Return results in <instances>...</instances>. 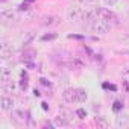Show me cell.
I'll use <instances>...</instances> for the list:
<instances>
[{"label": "cell", "instance_id": "1", "mask_svg": "<svg viewBox=\"0 0 129 129\" xmlns=\"http://www.w3.org/2000/svg\"><path fill=\"white\" fill-rule=\"evenodd\" d=\"M90 29L93 32H96V34H108L109 29H111V24L106 23L105 20H102L100 17H97L90 23Z\"/></svg>", "mask_w": 129, "mask_h": 129}, {"label": "cell", "instance_id": "2", "mask_svg": "<svg viewBox=\"0 0 129 129\" xmlns=\"http://www.w3.org/2000/svg\"><path fill=\"white\" fill-rule=\"evenodd\" d=\"M67 17L70 21H79L84 18V6H79V5H75V6H70L69 11H67Z\"/></svg>", "mask_w": 129, "mask_h": 129}, {"label": "cell", "instance_id": "3", "mask_svg": "<svg viewBox=\"0 0 129 129\" xmlns=\"http://www.w3.org/2000/svg\"><path fill=\"white\" fill-rule=\"evenodd\" d=\"M99 11L100 8L99 6H93V5H88V6H84V21L85 23H91L94 18L99 17Z\"/></svg>", "mask_w": 129, "mask_h": 129}, {"label": "cell", "instance_id": "4", "mask_svg": "<svg viewBox=\"0 0 129 129\" xmlns=\"http://www.w3.org/2000/svg\"><path fill=\"white\" fill-rule=\"evenodd\" d=\"M99 17L102 18V20H105L106 23H109L111 26H115V24H118V17L112 12V11H109V9H105V8H100V11H99Z\"/></svg>", "mask_w": 129, "mask_h": 129}, {"label": "cell", "instance_id": "5", "mask_svg": "<svg viewBox=\"0 0 129 129\" xmlns=\"http://www.w3.org/2000/svg\"><path fill=\"white\" fill-rule=\"evenodd\" d=\"M12 52H14L12 46L8 44L6 41H2V44H0V58L2 59H9L12 56Z\"/></svg>", "mask_w": 129, "mask_h": 129}, {"label": "cell", "instance_id": "6", "mask_svg": "<svg viewBox=\"0 0 129 129\" xmlns=\"http://www.w3.org/2000/svg\"><path fill=\"white\" fill-rule=\"evenodd\" d=\"M62 99H64V102H67V103H78V99H76V90H73V88H67L66 91L62 93Z\"/></svg>", "mask_w": 129, "mask_h": 129}, {"label": "cell", "instance_id": "7", "mask_svg": "<svg viewBox=\"0 0 129 129\" xmlns=\"http://www.w3.org/2000/svg\"><path fill=\"white\" fill-rule=\"evenodd\" d=\"M0 106H2L3 111H11V109L14 108V99L9 97V96H5V94H3L2 100H0Z\"/></svg>", "mask_w": 129, "mask_h": 129}, {"label": "cell", "instance_id": "8", "mask_svg": "<svg viewBox=\"0 0 129 129\" xmlns=\"http://www.w3.org/2000/svg\"><path fill=\"white\" fill-rule=\"evenodd\" d=\"M0 81H2V84L12 81V72L8 67H2V70H0Z\"/></svg>", "mask_w": 129, "mask_h": 129}, {"label": "cell", "instance_id": "9", "mask_svg": "<svg viewBox=\"0 0 129 129\" xmlns=\"http://www.w3.org/2000/svg\"><path fill=\"white\" fill-rule=\"evenodd\" d=\"M0 17H2V21L6 24V23H9V21H12L14 18H15V14L12 12V9H3L2 11V14H0Z\"/></svg>", "mask_w": 129, "mask_h": 129}, {"label": "cell", "instance_id": "10", "mask_svg": "<svg viewBox=\"0 0 129 129\" xmlns=\"http://www.w3.org/2000/svg\"><path fill=\"white\" fill-rule=\"evenodd\" d=\"M2 93L5 94V96H8V94H12V93H15V85L12 84V82H6V84H2Z\"/></svg>", "mask_w": 129, "mask_h": 129}, {"label": "cell", "instance_id": "11", "mask_svg": "<svg viewBox=\"0 0 129 129\" xmlns=\"http://www.w3.org/2000/svg\"><path fill=\"white\" fill-rule=\"evenodd\" d=\"M87 91L82 90V88H76V99H78V103H84L87 100Z\"/></svg>", "mask_w": 129, "mask_h": 129}, {"label": "cell", "instance_id": "12", "mask_svg": "<svg viewBox=\"0 0 129 129\" xmlns=\"http://www.w3.org/2000/svg\"><path fill=\"white\" fill-rule=\"evenodd\" d=\"M115 123H117V126H127L129 124V117L126 115V114H121V115H118L117 117V120H115Z\"/></svg>", "mask_w": 129, "mask_h": 129}, {"label": "cell", "instance_id": "13", "mask_svg": "<svg viewBox=\"0 0 129 129\" xmlns=\"http://www.w3.org/2000/svg\"><path fill=\"white\" fill-rule=\"evenodd\" d=\"M55 123H56L58 126H67V124H70V120H67L62 114H58L56 118H55Z\"/></svg>", "mask_w": 129, "mask_h": 129}, {"label": "cell", "instance_id": "14", "mask_svg": "<svg viewBox=\"0 0 129 129\" xmlns=\"http://www.w3.org/2000/svg\"><path fill=\"white\" fill-rule=\"evenodd\" d=\"M96 126L102 127V129H106V127H109V123L106 121L105 117H96Z\"/></svg>", "mask_w": 129, "mask_h": 129}, {"label": "cell", "instance_id": "15", "mask_svg": "<svg viewBox=\"0 0 129 129\" xmlns=\"http://www.w3.org/2000/svg\"><path fill=\"white\" fill-rule=\"evenodd\" d=\"M56 21H55V17H52V15H49V17H44L43 18V24H49V26H52V24H55Z\"/></svg>", "mask_w": 129, "mask_h": 129}, {"label": "cell", "instance_id": "16", "mask_svg": "<svg viewBox=\"0 0 129 129\" xmlns=\"http://www.w3.org/2000/svg\"><path fill=\"white\" fill-rule=\"evenodd\" d=\"M20 87H21V90H26V88H27V76H21Z\"/></svg>", "mask_w": 129, "mask_h": 129}, {"label": "cell", "instance_id": "17", "mask_svg": "<svg viewBox=\"0 0 129 129\" xmlns=\"http://www.w3.org/2000/svg\"><path fill=\"white\" fill-rule=\"evenodd\" d=\"M76 115H78V118H85L87 117V112H85V109L79 108V109H76Z\"/></svg>", "mask_w": 129, "mask_h": 129}, {"label": "cell", "instance_id": "18", "mask_svg": "<svg viewBox=\"0 0 129 129\" xmlns=\"http://www.w3.org/2000/svg\"><path fill=\"white\" fill-rule=\"evenodd\" d=\"M96 0H78V3H82L84 6H88V5H93Z\"/></svg>", "mask_w": 129, "mask_h": 129}, {"label": "cell", "instance_id": "19", "mask_svg": "<svg viewBox=\"0 0 129 129\" xmlns=\"http://www.w3.org/2000/svg\"><path fill=\"white\" fill-rule=\"evenodd\" d=\"M55 38H56V35H55V34H50V35H44L41 40H43V41H47V40H55Z\"/></svg>", "mask_w": 129, "mask_h": 129}, {"label": "cell", "instance_id": "20", "mask_svg": "<svg viewBox=\"0 0 129 129\" xmlns=\"http://www.w3.org/2000/svg\"><path fill=\"white\" fill-rule=\"evenodd\" d=\"M103 2H105V5H108V6H114L118 0H103Z\"/></svg>", "mask_w": 129, "mask_h": 129}, {"label": "cell", "instance_id": "21", "mask_svg": "<svg viewBox=\"0 0 129 129\" xmlns=\"http://www.w3.org/2000/svg\"><path fill=\"white\" fill-rule=\"evenodd\" d=\"M121 108H123V105H121L120 102H115V103H114V111H118V109H121Z\"/></svg>", "mask_w": 129, "mask_h": 129}, {"label": "cell", "instance_id": "22", "mask_svg": "<svg viewBox=\"0 0 129 129\" xmlns=\"http://www.w3.org/2000/svg\"><path fill=\"white\" fill-rule=\"evenodd\" d=\"M40 82H41V85H44V87H50V82H47V79H40Z\"/></svg>", "mask_w": 129, "mask_h": 129}]
</instances>
